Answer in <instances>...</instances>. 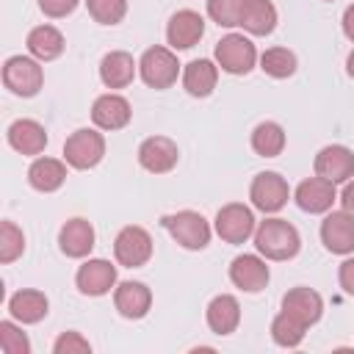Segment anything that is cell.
Masks as SVG:
<instances>
[{"label": "cell", "mask_w": 354, "mask_h": 354, "mask_svg": "<svg viewBox=\"0 0 354 354\" xmlns=\"http://www.w3.org/2000/svg\"><path fill=\"white\" fill-rule=\"evenodd\" d=\"M254 249L266 260H290L301 249V235L285 218H266L254 227Z\"/></svg>", "instance_id": "cell-1"}, {"label": "cell", "mask_w": 354, "mask_h": 354, "mask_svg": "<svg viewBox=\"0 0 354 354\" xmlns=\"http://www.w3.org/2000/svg\"><path fill=\"white\" fill-rule=\"evenodd\" d=\"M160 224L166 227V232L183 246V249H191V252H199L210 243V224L202 213L196 210H177V213H169L160 218Z\"/></svg>", "instance_id": "cell-2"}, {"label": "cell", "mask_w": 354, "mask_h": 354, "mask_svg": "<svg viewBox=\"0 0 354 354\" xmlns=\"http://www.w3.org/2000/svg\"><path fill=\"white\" fill-rule=\"evenodd\" d=\"M138 75L149 88H169L177 83L180 75V61L169 47H149L144 50V55L138 58Z\"/></svg>", "instance_id": "cell-3"}, {"label": "cell", "mask_w": 354, "mask_h": 354, "mask_svg": "<svg viewBox=\"0 0 354 354\" xmlns=\"http://www.w3.org/2000/svg\"><path fill=\"white\" fill-rule=\"evenodd\" d=\"M105 158V138L94 127H80L64 141V160L72 169H94Z\"/></svg>", "instance_id": "cell-4"}, {"label": "cell", "mask_w": 354, "mask_h": 354, "mask_svg": "<svg viewBox=\"0 0 354 354\" xmlns=\"http://www.w3.org/2000/svg\"><path fill=\"white\" fill-rule=\"evenodd\" d=\"M216 64L230 75H249L257 64V50L243 33H227L216 41Z\"/></svg>", "instance_id": "cell-5"}, {"label": "cell", "mask_w": 354, "mask_h": 354, "mask_svg": "<svg viewBox=\"0 0 354 354\" xmlns=\"http://www.w3.org/2000/svg\"><path fill=\"white\" fill-rule=\"evenodd\" d=\"M3 83L17 97H33L44 83V69L30 55H11L3 64Z\"/></svg>", "instance_id": "cell-6"}, {"label": "cell", "mask_w": 354, "mask_h": 354, "mask_svg": "<svg viewBox=\"0 0 354 354\" xmlns=\"http://www.w3.org/2000/svg\"><path fill=\"white\" fill-rule=\"evenodd\" d=\"M113 254H116L119 266L138 268V266L149 263V257H152V235L138 224L122 227L113 241Z\"/></svg>", "instance_id": "cell-7"}, {"label": "cell", "mask_w": 354, "mask_h": 354, "mask_svg": "<svg viewBox=\"0 0 354 354\" xmlns=\"http://www.w3.org/2000/svg\"><path fill=\"white\" fill-rule=\"evenodd\" d=\"M249 199L257 210L263 213H277L288 205L290 199V188H288V180L277 171H260L254 174L252 185H249Z\"/></svg>", "instance_id": "cell-8"}, {"label": "cell", "mask_w": 354, "mask_h": 354, "mask_svg": "<svg viewBox=\"0 0 354 354\" xmlns=\"http://www.w3.org/2000/svg\"><path fill=\"white\" fill-rule=\"evenodd\" d=\"M254 213L243 202H230L216 213V232L227 243H243L254 235Z\"/></svg>", "instance_id": "cell-9"}, {"label": "cell", "mask_w": 354, "mask_h": 354, "mask_svg": "<svg viewBox=\"0 0 354 354\" xmlns=\"http://www.w3.org/2000/svg\"><path fill=\"white\" fill-rule=\"evenodd\" d=\"M177 160H180V149L166 136H149L138 147V163L149 174H166L177 166Z\"/></svg>", "instance_id": "cell-10"}, {"label": "cell", "mask_w": 354, "mask_h": 354, "mask_svg": "<svg viewBox=\"0 0 354 354\" xmlns=\"http://www.w3.org/2000/svg\"><path fill=\"white\" fill-rule=\"evenodd\" d=\"M75 285L83 296H105L116 288V266L102 257H91L77 268Z\"/></svg>", "instance_id": "cell-11"}, {"label": "cell", "mask_w": 354, "mask_h": 354, "mask_svg": "<svg viewBox=\"0 0 354 354\" xmlns=\"http://www.w3.org/2000/svg\"><path fill=\"white\" fill-rule=\"evenodd\" d=\"M315 174L329 183H348L354 177V152L343 144H329L315 155Z\"/></svg>", "instance_id": "cell-12"}, {"label": "cell", "mask_w": 354, "mask_h": 354, "mask_svg": "<svg viewBox=\"0 0 354 354\" xmlns=\"http://www.w3.org/2000/svg\"><path fill=\"white\" fill-rule=\"evenodd\" d=\"M205 36V19L194 8L174 11L166 25V41L171 50H191Z\"/></svg>", "instance_id": "cell-13"}, {"label": "cell", "mask_w": 354, "mask_h": 354, "mask_svg": "<svg viewBox=\"0 0 354 354\" xmlns=\"http://www.w3.org/2000/svg\"><path fill=\"white\" fill-rule=\"evenodd\" d=\"M271 279V271L260 254H238L230 263V282L238 290L246 293H260Z\"/></svg>", "instance_id": "cell-14"}, {"label": "cell", "mask_w": 354, "mask_h": 354, "mask_svg": "<svg viewBox=\"0 0 354 354\" xmlns=\"http://www.w3.org/2000/svg\"><path fill=\"white\" fill-rule=\"evenodd\" d=\"M293 199L304 213H329L335 199H337V191H335V183L315 174V177H307L296 185Z\"/></svg>", "instance_id": "cell-15"}, {"label": "cell", "mask_w": 354, "mask_h": 354, "mask_svg": "<svg viewBox=\"0 0 354 354\" xmlns=\"http://www.w3.org/2000/svg\"><path fill=\"white\" fill-rule=\"evenodd\" d=\"M321 241L332 254H351L354 252V216L346 210H332L321 221Z\"/></svg>", "instance_id": "cell-16"}, {"label": "cell", "mask_w": 354, "mask_h": 354, "mask_svg": "<svg viewBox=\"0 0 354 354\" xmlns=\"http://www.w3.org/2000/svg\"><path fill=\"white\" fill-rule=\"evenodd\" d=\"M113 304L119 310L122 318H130V321H138L149 313L152 307V290L144 285V282H136V279H127V282H119L113 288Z\"/></svg>", "instance_id": "cell-17"}, {"label": "cell", "mask_w": 354, "mask_h": 354, "mask_svg": "<svg viewBox=\"0 0 354 354\" xmlns=\"http://www.w3.org/2000/svg\"><path fill=\"white\" fill-rule=\"evenodd\" d=\"M133 111H130V102L122 97V94H100L91 105V122L100 127V130H122L127 122H130Z\"/></svg>", "instance_id": "cell-18"}, {"label": "cell", "mask_w": 354, "mask_h": 354, "mask_svg": "<svg viewBox=\"0 0 354 354\" xmlns=\"http://www.w3.org/2000/svg\"><path fill=\"white\" fill-rule=\"evenodd\" d=\"M282 310L293 318H299L304 326H313L324 315V299L313 288H293L282 296Z\"/></svg>", "instance_id": "cell-19"}, {"label": "cell", "mask_w": 354, "mask_h": 354, "mask_svg": "<svg viewBox=\"0 0 354 354\" xmlns=\"http://www.w3.org/2000/svg\"><path fill=\"white\" fill-rule=\"evenodd\" d=\"M94 238H97L94 235V227L86 218H69L58 230V246H61V252L66 257H75V260L86 257L94 249Z\"/></svg>", "instance_id": "cell-20"}, {"label": "cell", "mask_w": 354, "mask_h": 354, "mask_svg": "<svg viewBox=\"0 0 354 354\" xmlns=\"http://www.w3.org/2000/svg\"><path fill=\"white\" fill-rule=\"evenodd\" d=\"M205 318H207V326L210 332L216 335H232L241 324V304L235 296L230 293H218L210 299L207 310H205Z\"/></svg>", "instance_id": "cell-21"}, {"label": "cell", "mask_w": 354, "mask_h": 354, "mask_svg": "<svg viewBox=\"0 0 354 354\" xmlns=\"http://www.w3.org/2000/svg\"><path fill=\"white\" fill-rule=\"evenodd\" d=\"M136 69H138V64L133 61L130 53H124V50H111V53H105L102 61H100V80H102L108 88H124V86L133 83Z\"/></svg>", "instance_id": "cell-22"}, {"label": "cell", "mask_w": 354, "mask_h": 354, "mask_svg": "<svg viewBox=\"0 0 354 354\" xmlns=\"http://www.w3.org/2000/svg\"><path fill=\"white\" fill-rule=\"evenodd\" d=\"M8 144L19 155H41L47 147V130L36 119H17L8 127Z\"/></svg>", "instance_id": "cell-23"}, {"label": "cell", "mask_w": 354, "mask_h": 354, "mask_svg": "<svg viewBox=\"0 0 354 354\" xmlns=\"http://www.w3.org/2000/svg\"><path fill=\"white\" fill-rule=\"evenodd\" d=\"M218 83V64L210 58H194L183 69V88L191 97H210Z\"/></svg>", "instance_id": "cell-24"}, {"label": "cell", "mask_w": 354, "mask_h": 354, "mask_svg": "<svg viewBox=\"0 0 354 354\" xmlns=\"http://www.w3.org/2000/svg\"><path fill=\"white\" fill-rule=\"evenodd\" d=\"M50 310V301L41 290H33V288H25V290H17L11 299H8V313L14 321L19 324H39Z\"/></svg>", "instance_id": "cell-25"}, {"label": "cell", "mask_w": 354, "mask_h": 354, "mask_svg": "<svg viewBox=\"0 0 354 354\" xmlns=\"http://www.w3.org/2000/svg\"><path fill=\"white\" fill-rule=\"evenodd\" d=\"M238 25L252 36H268L277 28V6L271 0H246Z\"/></svg>", "instance_id": "cell-26"}, {"label": "cell", "mask_w": 354, "mask_h": 354, "mask_svg": "<svg viewBox=\"0 0 354 354\" xmlns=\"http://www.w3.org/2000/svg\"><path fill=\"white\" fill-rule=\"evenodd\" d=\"M66 180V160L58 158H36L28 169V183L30 188L41 191V194H53L64 185Z\"/></svg>", "instance_id": "cell-27"}, {"label": "cell", "mask_w": 354, "mask_h": 354, "mask_svg": "<svg viewBox=\"0 0 354 354\" xmlns=\"http://www.w3.org/2000/svg\"><path fill=\"white\" fill-rule=\"evenodd\" d=\"M25 44H28V53L36 61H53V58H58L64 53V36L53 25H36V28H30Z\"/></svg>", "instance_id": "cell-28"}, {"label": "cell", "mask_w": 354, "mask_h": 354, "mask_svg": "<svg viewBox=\"0 0 354 354\" xmlns=\"http://www.w3.org/2000/svg\"><path fill=\"white\" fill-rule=\"evenodd\" d=\"M252 149L260 158H277L285 149V130L279 122H260L252 130Z\"/></svg>", "instance_id": "cell-29"}, {"label": "cell", "mask_w": 354, "mask_h": 354, "mask_svg": "<svg viewBox=\"0 0 354 354\" xmlns=\"http://www.w3.org/2000/svg\"><path fill=\"white\" fill-rule=\"evenodd\" d=\"M304 332H307V326H304L299 318L288 315L285 310L271 321V337H274V343L282 346V348H296V346L304 340Z\"/></svg>", "instance_id": "cell-30"}, {"label": "cell", "mask_w": 354, "mask_h": 354, "mask_svg": "<svg viewBox=\"0 0 354 354\" xmlns=\"http://www.w3.org/2000/svg\"><path fill=\"white\" fill-rule=\"evenodd\" d=\"M296 55L288 50V47H268L263 55H260V69L268 75V77H290L296 72Z\"/></svg>", "instance_id": "cell-31"}, {"label": "cell", "mask_w": 354, "mask_h": 354, "mask_svg": "<svg viewBox=\"0 0 354 354\" xmlns=\"http://www.w3.org/2000/svg\"><path fill=\"white\" fill-rule=\"evenodd\" d=\"M25 252V235L14 221L0 224V263H14Z\"/></svg>", "instance_id": "cell-32"}, {"label": "cell", "mask_w": 354, "mask_h": 354, "mask_svg": "<svg viewBox=\"0 0 354 354\" xmlns=\"http://www.w3.org/2000/svg\"><path fill=\"white\" fill-rule=\"evenodd\" d=\"M88 14L100 25H119L127 14V0H86Z\"/></svg>", "instance_id": "cell-33"}, {"label": "cell", "mask_w": 354, "mask_h": 354, "mask_svg": "<svg viewBox=\"0 0 354 354\" xmlns=\"http://www.w3.org/2000/svg\"><path fill=\"white\" fill-rule=\"evenodd\" d=\"M246 0H207V17L221 28H235Z\"/></svg>", "instance_id": "cell-34"}, {"label": "cell", "mask_w": 354, "mask_h": 354, "mask_svg": "<svg viewBox=\"0 0 354 354\" xmlns=\"http://www.w3.org/2000/svg\"><path fill=\"white\" fill-rule=\"evenodd\" d=\"M0 351H6V354H30V340L17 324L0 321Z\"/></svg>", "instance_id": "cell-35"}, {"label": "cell", "mask_w": 354, "mask_h": 354, "mask_svg": "<svg viewBox=\"0 0 354 354\" xmlns=\"http://www.w3.org/2000/svg\"><path fill=\"white\" fill-rule=\"evenodd\" d=\"M55 354H91V343L80 332H61L58 340L53 343Z\"/></svg>", "instance_id": "cell-36"}, {"label": "cell", "mask_w": 354, "mask_h": 354, "mask_svg": "<svg viewBox=\"0 0 354 354\" xmlns=\"http://www.w3.org/2000/svg\"><path fill=\"white\" fill-rule=\"evenodd\" d=\"M80 0H39V8L53 17V19H61V17H69L75 8H77Z\"/></svg>", "instance_id": "cell-37"}, {"label": "cell", "mask_w": 354, "mask_h": 354, "mask_svg": "<svg viewBox=\"0 0 354 354\" xmlns=\"http://www.w3.org/2000/svg\"><path fill=\"white\" fill-rule=\"evenodd\" d=\"M337 279H340V288H343L348 296H354V257H346V260L340 263Z\"/></svg>", "instance_id": "cell-38"}, {"label": "cell", "mask_w": 354, "mask_h": 354, "mask_svg": "<svg viewBox=\"0 0 354 354\" xmlns=\"http://www.w3.org/2000/svg\"><path fill=\"white\" fill-rule=\"evenodd\" d=\"M340 205H343V210H346L348 216H354V180L346 183V188H343V194H340Z\"/></svg>", "instance_id": "cell-39"}, {"label": "cell", "mask_w": 354, "mask_h": 354, "mask_svg": "<svg viewBox=\"0 0 354 354\" xmlns=\"http://www.w3.org/2000/svg\"><path fill=\"white\" fill-rule=\"evenodd\" d=\"M343 33L348 41H354V3L343 11Z\"/></svg>", "instance_id": "cell-40"}, {"label": "cell", "mask_w": 354, "mask_h": 354, "mask_svg": "<svg viewBox=\"0 0 354 354\" xmlns=\"http://www.w3.org/2000/svg\"><path fill=\"white\" fill-rule=\"evenodd\" d=\"M346 72H348V77H354V50H351L348 58H346Z\"/></svg>", "instance_id": "cell-41"}]
</instances>
